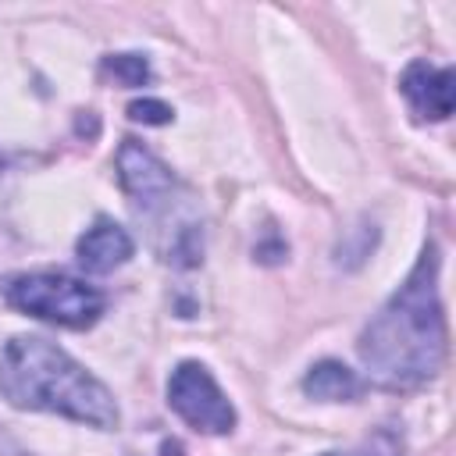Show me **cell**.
Listing matches in <instances>:
<instances>
[{"label": "cell", "mask_w": 456, "mask_h": 456, "mask_svg": "<svg viewBox=\"0 0 456 456\" xmlns=\"http://www.w3.org/2000/svg\"><path fill=\"white\" fill-rule=\"evenodd\" d=\"M167 406L189 428H196L203 435H228L235 428V406L228 403V395L221 392L214 374L196 360H185V363H178L171 370V378H167Z\"/></svg>", "instance_id": "cell-5"}, {"label": "cell", "mask_w": 456, "mask_h": 456, "mask_svg": "<svg viewBox=\"0 0 456 456\" xmlns=\"http://www.w3.org/2000/svg\"><path fill=\"white\" fill-rule=\"evenodd\" d=\"M100 75L103 78H114L125 89H139V86H146L153 78L150 61L142 53H107L103 64H100Z\"/></svg>", "instance_id": "cell-9"}, {"label": "cell", "mask_w": 456, "mask_h": 456, "mask_svg": "<svg viewBox=\"0 0 456 456\" xmlns=\"http://www.w3.org/2000/svg\"><path fill=\"white\" fill-rule=\"evenodd\" d=\"M0 395L18 410L57 413L100 431H110L121 420L110 388L61 346L39 335H14L4 346Z\"/></svg>", "instance_id": "cell-2"}, {"label": "cell", "mask_w": 456, "mask_h": 456, "mask_svg": "<svg viewBox=\"0 0 456 456\" xmlns=\"http://www.w3.org/2000/svg\"><path fill=\"white\" fill-rule=\"evenodd\" d=\"M118 178L135 214L153 224L160 260L175 267H196L203 260V224L189 214V196L171 167L142 142L125 139L118 150Z\"/></svg>", "instance_id": "cell-3"}, {"label": "cell", "mask_w": 456, "mask_h": 456, "mask_svg": "<svg viewBox=\"0 0 456 456\" xmlns=\"http://www.w3.org/2000/svg\"><path fill=\"white\" fill-rule=\"evenodd\" d=\"M324 456H403V435L392 431V428H378L374 435H367V438L356 442L353 449L324 452Z\"/></svg>", "instance_id": "cell-10"}, {"label": "cell", "mask_w": 456, "mask_h": 456, "mask_svg": "<svg viewBox=\"0 0 456 456\" xmlns=\"http://www.w3.org/2000/svg\"><path fill=\"white\" fill-rule=\"evenodd\" d=\"M438 246L428 242L388 296V303L367 321L356 349L367 374L388 388H413L438 374L445 360V314L438 296Z\"/></svg>", "instance_id": "cell-1"}, {"label": "cell", "mask_w": 456, "mask_h": 456, "mask_svg": "<svg viewBox=\"0 0 456 456\" xmlns=\"http://www.w3.org/2000/svg\"><path fill=\"white\" fill-rule=\"evenodd\" d=\"M128 118L142 121V125H167L175 118V110L160 100H135V103H128Z\"/></svg>", "instance_id": "cell-11"}, {"label": "cell", "mask_w": 456, "mask_h": 456, "mask_svg": "<svg viewBox=\"0 0 456 456\" xmlns=\"http://www.w3.org/2000/svg\"><path fill=\"white\" fill-rule=\"evenodd\" d=\"M303 392L310 399H321V403H349L363 392V381L356 378V370H349L346 363L338 360H321L306 370L303 378Z\"/></svg>", "instance_id": "cell-8"}, {"label": "cell", "mask_w": 456, "mask_h": 456, "mask_svg": "<svg viewBox=\"0 0 456 456\" xmlns=\"http://www.w3.org/2000/svg\"><path fill=\"white\" fill-rule=\"evenodd\" d=\"M160 456H185V452H182V442L164 438V442H160Z\"/></svg>", "instance_id": "cell-12"}, {"label": "cell", "mask_w": 456, "mask_h": 456, "mask_svg": "<svg viewBox=\"0 0 456 456\" xmlns=\"http://www.w3.org/2000/svg\"><path fill=\"white\" fill-rule=\"evenodd\" d=\"M132 253H135L132 235H128L118 221H110V217H96L93 228H86V232L78 235V242H75L78 264H82L86 271H93V274H107V271L121 267Z\"/></svg>", "instance_id": "cell-7"}, {"label": "cell", "mask_w": 456, "mask_h": 456, "mask_svg": "<svg viewBox=\"0 0 456 456\" xmlns=\"http://www.w3.org/2000/svg\"><path fill=\"white\" fill-rule=\"evenodd\" d=\"M4 299L39 321L61 324V328H93L107 306L103 292L82 278L71 274H53V271H36V274H11L0 281Z\"/></svg>", "instance_id": "cell-4"}, {"label": "cell", "mask_w": 456, "mask_h": 456, "mask_svg": "<svg viewBox=\"0 0 456 456\" xmlns=\"http://www.w3.org/2000/svg\"><path fill=\"white\" fill-rule=\"evenodd\" d=\"M399 89L420 121H445L452 114V68H435L428 61L406 64Z\"/></svg>", "instance_id": "cell-6"}]
</instances>
